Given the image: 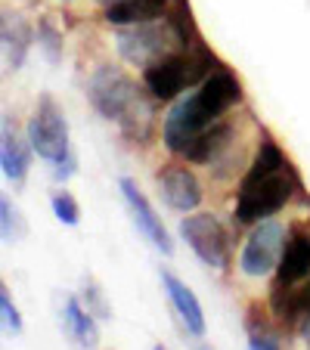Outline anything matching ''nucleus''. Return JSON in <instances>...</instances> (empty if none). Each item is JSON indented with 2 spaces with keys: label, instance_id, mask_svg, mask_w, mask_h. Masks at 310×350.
Wrapping results in <instances>:
<instances>
[{
  "label": "nucleus",
  "instance_id": "nucleus-3",
  "mask_svg": "<svg viewBox=\"0 0 310 350\" xmlns=\"http://www.w3.org/2000/svg\"><path fill=\"white\" fill-rule=\"evenodd\" d=\"M25 139L38 159H44L47 165H53L56 180H68L78 171V161H75L72 146H68L66 112L56 106V99L50 96V93H44V96L38 99L34 115H31V121H28Z\"/></svg>",
  "mask_w": 310,
  "mask_h": 350
},
{
  "label": "nucleus",
  "instance_id": "nucleus-19",
  "mask_svg": "<svg viewBox=\"0 0 310 350\" xmlns=\"http://www.w3.org/2000/svg\"><path fill=\"white\" fill-rule=\"evenodd\" d=\"M0 40H3V56H7V66L22 68L28 56V46H31V28L22 16H10L3 13V28H0Z\"/></svg>",
  "mask_w": 310,
  "mask_h": 350
},
{
  "label": "nucleus",
  "instance_id": "nucleus-27",
  "mask_svg": "<svg viewBox=\"0 0 310 350\" xmlns=\"http://www.w3.org/2000/svg\"><path fill=\"white\" fill-rule=\"evenodd\" d=\"M99 3H103V7H109V3H118V0H99Z\"/></svg>",
  "mask_w": 310,
  "mask_h": 350
},
{
  "label": "nucleus",
  "instance_id": "nucleus-18",
  "mask_svg": "<svg viewBox=\"0 0 310 350\" xmlns=\"http://www.w3.org/2000/svg\"><path fill=\"white\" fill-rule=\"evenodd\" d=\"M62 329H66V335L72 338L78 347H84V350L96 347V341H99L96 317H93V313L81 304L78 297H68L66 307H62Z\"/></svg>",
  "mask_w": 310,
  "mask_h": 350
},
{
  "label": "nucleus",
  "instance_id": "nucleus-17",
  "mask_svg": "<svg viewBox=\"0 0 310 350\" xmlns=\"http://www.w3.org/2000/svg\"><path fill=\"white\" fill-rule=\"evenodd\" d=\"M28 149L31 146L22 143V137L16 133V127L10 124V118H3L0 127V167H3V177L10 183H22L28 174Z\"/></svg>",
  "mask_w": 310,
  "mask_h": 350
},
{
  "label": "nucleus",
  "instance_id": "nucleus-5",
  "mask_svg": "<svg viewBox=\"0 0 310 350\" xmlns=\"http://www.w3.org/2000/svg\"><path fill=\"white\" fill-rule=\"evenodd\" d=\"M115 50L118 56L133 68H149L152 62L165 59V56L186 50L180 44L177 31H174L171 19H155V22H140V25H125L115 34Z\"/></svg>",
  "mask_w": 310,
  "mask_h": 350
},
{
  "label": "nucleus",
  "instance_id": "nucleus-15",
  "mask_svg": "<svg viewBox=\"0 0 310 350\" xmlns=\"http://www.w3.org/2000/svg\"><path fill=\"white\" fill-rule=\"evenodd\" d=\"M230 139H233V124L218 118L214 124H208L192 139V146L183 152V159L192 161V165H211L214 159H220V155L230 149Z\"/></svg>",
  "mask_w": 310,
  "mask_h": 350
},
{
  "label": "nucleus",
  "instance_id": "nucleus-25",
  "mask_svg": "<svg viewBox=\"0 0 310 350\" xmlns=\"http://www.w3.org/2000/svg\"><path fill=\"white\" fill-rule=\"evenodd\" d=\"M248 350H279V344H276V338L264 335V332H251Z\"/></svg>",
  "mask_w": 310,
  "mask_h": 350
},
{
  "label": "nucleus",
  "instance_id": "nucleus-4",
  "mask_svg": "<svg viewBox=\"0 0 310 350\" xmlns=\"http://www.w3.org/2000/svg\"><path fill=\"white\" fill-rule=\"evenodd\" d=\"M295 189H298V177L292 171V165L279 167L273 174H264V177H242L236 192V211L233 214H236L239 224L267 220L289 205Z\"/></svg>",
  "mask_w": 310,
  "mask_h": 350
},
{
  "label": "nucleus",
  "instance_id": "nucleus-20",
  "mask_svg": "<svg viewBox=\"0 0 310 350\" xmlns=\"http://www.w3.org/2000/svg\"><path fill=\"white\" fill-rule=\"evenodd\" d=\"M34 38H38L40 53H44V59L50 62V66L62 62V31L53 25V19H40Z\"/></svg>",
  "mask_w": 310,
  "mask_h": 350
},
{
  "label": "nucleus",
  "instance_id": "nucleus-13",
  "mask_svg": "<svg viewBox=\"0 0 310 350\" xmlns=\"http://www.w3.org/2000/svg\"><path fill=\"white\" fill-rule=\"evenodd\" d=\"M171 10V0H118V3H109L103 10V19L109 25H140V22H155L162 16H168Z\"/></svg>",
  "mask_w": 310,
  "mask_h": 350
},
{
  "label": "nucleus",
  "instance_id": "nucleus-26",
  "mask_svg": "<svg viewBox=\"0 0 310 350\" xmlns=\"http://www.w3.org/2000/svg\"><path fill=\"white\" fill-rule=\"evenodd\" d=\"M298 329H301V338H304V344H307V350H310V317L304 319V323L298 325Z\"/></svg>",
  "mask_w": 310,
  "mask_h": 350
},
{
  "label": "nucleus",
  "instance_id": "nucleus-2",
  "mask_svg": "<svg viewBox=\"0 0 310 350\" xmlns=\"http://www.w3.org/2000/svg\"><path fill=\"white\" fill-rule=\"evenodd\" d=\"M218 66H220L218 56H214L202 40H196V44L186 46V50H177V53H171V56H165V59L152 62L149 68H143V84H146V90L152 93V99L168 103V99H177L180 93L190 90V87L202 84Z\"/></svg>",
  "mask_w": 310,
  "mask_h": 350
},
{
  "label": "nucleus",
  "instance_id": "nucleus-7",
  "mask_svg": "<svg viewBox=\"0 0 310 350\" xmlns=\"http://www.w3.org/2000/svg\"><path fill=\"white\" fill-rule=\"evenodd\" d=\"M180 236L205 267H227V230L214 214H190L180 220Z\"/></svg>",
  "mask_w": 310,
  "mask_h": 350
},
{
  "label": "nucleus",
  "instance_id": "nucleus-22",
  "mask_svg": "<svg viewBox=\"0 0 310 350\" xmlns=\"http://www.w3.org/2000/svg\"><path fill=\"white\" fill-rule=\"evenodd\" d=\"M50 208H53V214H56V220H62L66 226H78V220H81V208H78V202L72 198V192H53L50 196Z\"/></svg>",
  "mask_w": 310,
  "mask_h": 350
},
{
  "label": "nucleus",
  "instance_id": "nucleus-21",
  "mask_svg": "<svg viewBox=\"0 0 310 350\" xmlns=\"http://www.w3.org/2000/svg\"><path fill=\"white\" fill-rule=\"evenodd\" d=\"M0 232H3V242H19V239L25 236L22 211L10 202V198H0Z\"/></svg>",
  "mask_w": 310,
  "mask_h": 350
},
{
  "label": "nucleus",
  "instance_id": "nucleus-28",
  "mask_svg": "<svg viewBox=\"0 0 310 350\" xmlns=\"http://www.w3.org/2000/svg\"><path fill=\"white\" fill-rule=\"evenodd\" d=\"M196 350H211V347H208V344H198V347Z\"/></svg>",
  "mask_w": 310,
  "mask_h": 350
},
{
  "label": "nucleus",
  "instance_id": "nucleus-12",
  "mask_svg": "<svg viewBox=\"0 0 310 350\" xmlns=\"http://www.w3.org/2000/svg\"><path fill=\"white\" fill-rule=\"evenodd\" d=\"M270 310L279 323L285 325H301L310 317V282L304 285H285L273 282L270 288Z\"/></svg>",
  "mask_w": 310,
  "mask_h": 350
},
{
  "label": "nucleus",
  "instance_id": "nucleus-24",
  "mask_svg": "<svg viewBox=\"0 0 310 350\" xmlns=\"http://www.w3.org/2000/svg\"><path fill=\"white\" fill-rule=\"evenodd\" d=\"M0 317H3V329L13 332V335H19L22 332V317H19V310H16L7 285H0Z\"/></svg>",
  "mask_w": 310,
  "mask_h": 350
},
{
  "label": "nucleus",
  "instance_id": "nucleus-11",
  "mask_svg": "<svg viewBox=\"0 0 310 350\" xmlns=\"http://www.w3.org/2000/svg\"><path fill=\"white\" fill-rule=\"evenodd\" d=\"M159 189H162V198H165V205L174 208V211L180 214H190L196 211L198 205H202V183H198V177L192 171H186V167L180 165H168L159 171Z\"/></svg>",
  "mask_w": 310,
  "mask_h": 350
},
{
  "label": "nucleus",
  "instance_id": "nucleus-16",
  "mask_svg": "<svg viewBox=\"0 0 310 350\" xmlns=\"http://www.w3.org/2000/svg\"><path fill=\"white\" fill-rule=\"evenodd\" d=\"M307 276H310V236L307 232H292L283 258H279L276 279L285 285H298Z\"/></svg>",
  "mask_w": 310,
  "mask_h": 350
},
{
  "label": "nucleus",
  "instance_id": "nucleus-1",
  "mask_svg": "<svg viewBox=\"0 0 310 350\" xmlns=\"http://www.w3.org/2000/svg\"><path fill=\"white\" fill-rule=\"evenodd\" d=\"M87 96H90V106L103 118L115 121L127 139H133V143L149 139L152 127H155V106L149 99L152 93L146 96L121 68H96L90 84H87Z\"/></svg>",
  "mask_w": 310,
  "mask_h": 350
},
{
  "label": "nucleus",
  "instance_id": "nucleus-10",
  "mask_svg": "<svg viewBox=\"0 0 310 350\" xmlns=\"http://www.w3.org/2000/svg\"><path fill=\"white\" fill-rule=\"evenodd\" d=\"M118 189H121V196H125L127 208H131V217H133V224H137V230L143 232V236L149 239V242L155 245L162 254H171V252H174L171 236H168V230H165V224H162V217L155 214V208L149 205V198L140 192V186L133 183L131 177H125V180L118 183Z\"/></svg>",
  "mask_w": 310,
  "mask_h": 350
},
{
  "label": "nucleus",
  "instance_id": "nucleus-30",
  "mask_svg": "<svg viewBox=\"0 0 310 350\" xmlns=\"http://www.w3.org/2000/svg\"><path fill=\"white\" fill-rule=\"evenodd\" d=\"M62 3H72V0H62Z\"/></svg>",
  "mask_w": 310,
  "mask_h": 350
},
{
  "label": "nucleus",
  "instance_id": "nucleus-9",
  "mask_svg": "<svg viewBox=\"0 0 310 350\" xmlns=\"http://www.w3.org/2000/svg\"><path fill=\"white\" fill-rule=\"evenodd\" d=\"M196 103H198V109L205 112V118L218 121V118H224L233 106H239V103H242V84H239L236 75H233L230 68L220 62V66L214 68V72L208 75L202 84H198Z\"/></svg>",
  "mask_w": 310,
  "mask_h": 350
},
{
  "label": "nucleus",
  "instance_id": "nucleus-29",
  "mask_svg": "<svg viewBox=\"0 0 310 350\" xmlns=\"http://www.w3.org/2000/svg\"><path fill=\"white\" fill-rule=\"evenodd\" d=\"M152 350H165V347H162V344H155V347H152Z\"/></svg>",
  "mask_w": 310,
  "mask_h": 350
},
{
  "label": "nucleus",
  "instance_id": "nucleus-14",
  "mask_svg": "<svg viewBox=\"0 0 310 350\" xmlns=\"http://www.w3.org/2000/svg\"><path fill=\"white\" fill-rule=\"evenodd\" d=\"M162 285H165V291H168V301H171V307L177 310V317L183 319L186 332H190V335H205V313H202V304H198L196 295L186 288V282H180L174 273L162 270Z\"/></svg>",
  "mask_w": 310,
  "mask_h": 350
},
{
  "label": "nucleus",
  "instance_id": "nucleus-23",
  "mask_svg": "<svg viewBox=\"0 0 310 350\" xmlns=\"http://www.w3.org/2000/svg\"><path fill=\"white\" fill-rule=\"evenodd\" d=\"M84 307L93 313L96 319H112V307L106 304V295H103V288H99L93 279H84Z\"/></svg>",
  "mask_w": 310,
  "mask_h": 350
},
{
  "label": "nucleus",
  "instance_id": "nucleus-6",
  "mask_svg": "<svg viewBox=\"0 0 310 350\" xmlns=\"http://www.w3.org/2000/svg\"><path fill=\"white\" fill-rule=\"evenodd\" d=\"M285 226L279 220L267 217L251 224V232L242 245V254H239V267H242L245 276L257 279L267 276L273 267H279V258L285 252Z\"/></svg>",
  "mask_w": 310,
  "mask_h": 350
},
{
  "label": "nucleus",
  "instance_id": "nucleus-8",
  "mask_svg": "<svg viewBox=\"0 0 310 350\" xmlns=\"http://www.w3.org/2000/svg\"><path fill=\"white\" fill-rule=\"evenodd\" d=\"M208 124H214V121L205 118V112L196 103V93L180 96L177 103L168 109L165 121H162V143H165L168 152L183 155L192 146V139H196Z\"/></svg>",
  "mask_w": 310,
  "mask_h": 350
}]
</instances>
